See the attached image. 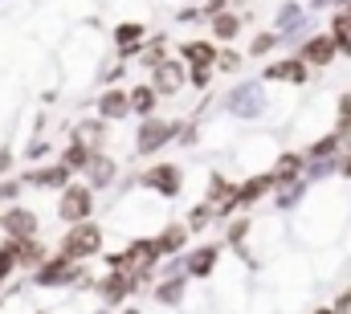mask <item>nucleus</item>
Returning <instances> with one entry per match:
<instances>
[{"label":"nucleus","instance_id":"nucleus-1","mask_svg":"<svg viewBox=\"0 0 351 314\" xmlns=\"http://www.w3.org/2000/svg\"><path fill=\"white\" fill-rule=\"evenodd\" d=\"M58 253L70 257V261H82L86 265L90 257L102 253V225L98 221H82V225H70L66 237L58 241Z\"/></svg>","mask_w":351,"mask_h":314},{"label":"nucleus","instance_id":"nucleus-2","mask_svg":"<svg viewBox=\"0 0 351 314\" xmlns=\"http://www.w3.org/2000/svg\"><path fill=\"white\" fill-rule=\"evenodd\" d=\"M58 221L70 225H82V221H94V192L86 184H66L58 192Z\"/></svg>","mask_w":351,"mask_h":314},{"label":"nucleus","instance_id":"nucleus-3","mask_svg":"<svg viewBox=\"0 0 351 314\" xmlns=\"http://www.w3.org/2000/svg\"><path fill=\"white\" fill-rule=\"evenodd\" d=\"M147 282H139V278H131V274H102L98 282H94V294H98V302L106 306V311H119V306H127V298L131 294H139Z\"/></svg>","mask_w":351,"mask_h":314},{"label":"nucleus","instance_id":"nucleus-4","mask_svg":"<svg viewBox=\"0 0 351 314\" xmlns=\"http://www.w3.org/2000/svg\"><path fill=\"white\" fill-rule=\"evenodd\" d=\"M176 131H180V123H172V119H160V114L143 119L139 123V135H135V152L139 156H160L176 139Z\"/></svg>","mask_w":351,"mask_h":314},{"label":"nucleus","instance_id":"nucleus-5","mask_svg":"<svg viewBox=\"0 0 351 314\" xmlns=\"http://www.w3.org/2000/svg\"><path fill=\"white\" fill-rule=\"evenodd\" d=\"M139 184L147 188V192H160L164 200H172L184 192V171L176 167V163H152L143 176H139Z\"/></svg>","mask_w":351,"mask_h":314},{"label":"nucleus","instance_id":"nucleus-6","mask_svg":"<svg viewBox=\"0 0 351 314\" xmlns=\"http://www.w3.org/2000/svg\"><path fill=\"white\" fill-rule=\"evenodd\" d=\"M0 229H4L8 241H29V237L41 233V221H37V213H33V208L12 204V208H4V213H0Z\"/></svg>","mask_w":351,"mask_h":314},{"label":"nucleus","instance_id":"nucleus-7","mask_svg":"<svg viewBox=\"0 0 351 314\" xmlns=\"http://www.w3.org/2000/svg\"><path fill=\"white\" fill-rule=\"evenodd\" d=\"M265 106V94L258 82H241V86H233L229 94H225V110H233V114H241V119H254V114H262Z\"/></svg>","mask_w":351,"mask_h":314},{"label":"nucleus","instance_id":"nucleus-8","mask_svg":"<svg viewBox=\"0 0 351 314\" xmlns=\"http://www.w3.org/2000/svg\"><path fill=\"white\" fill-rule=\"evenodd\" d=\"M21 180L29 188H41V192H62L66 184H74V171L66 163H45V167H29Z\"/></svg>","mask_w":351,"mask_h":314},{"label":"nucleus","instance_id":"nucleus-9","mask_svg":"<svg viewBox=\"0 0 351 314\" xmlns=\"http://www.w3.org/2000/svg\"><path fill=\"white\" fill-rule=\"evenodd\" d=\"M217 261H221V245H196V249H188L184 253V274L192 278V282H204V278H213L217 274Z\"/></svg>","mask_w":351,"mask_h":314},{"label":"nucleus","instance_id":"nucleus-10","mask_svg":"<svg viewBox=\"0 0 351 314\" xmlns=\"http://www.w3.org/2000/svg\"><path fill=\"white\" fill-rule=\"evenodd\" d=\"M82 176H86L82 184H86L90 192H102V188H110V184L119 180V163H114V159L106 156V152H94Z\"/></svg>","mask_w":351,"mask_h":314},{"label":"nucleus","instance_id":"nucleus-11","mask_svg":"<svg viewBox=\"0 0 351 314\" xmlns=\"http://www.w3.org/2000/svg\"><path fill=\"white\" fill-rule=\"evenodd\" d=\"M269 176H274V188H290V184H298V180L306 176V156H302V152H282V156L274 159Z\"/></svg>","mask_w":351,"mask_h":314},{"label":"nucleus","instance_id":"nucleus-12","mask_svg":"<svg viewBox=\"0 0 351 314\" xmlns=\"http://www.w3.org/2000/svg\"><path fill=\"white\" fill-rule=\"evenodd\" d=\"M298 58H302L306 66H315V70H323V66H331V62L339 58V49H335V41H331V33H315V37H306V45L298 49Z\"/></svg>","mask_w":351,"mask_h":314},{"label":"nucleus","instance_id":"nucleus-13","mask_svg":"<svg viewBox=\"0 0 351 314\" xmlns=\"http://www.w3.org/2000/svg\"><path fill=\"white\" fill-rule=\"evenodd\" d=\"M269 192H274V176H269V171H262V176H250V180H241V184H237L233 208H237V213H245V208H254L262 196H269Z\"/></svg>","mask_w":351,"mask_h":314},{"label":"nucleus","instance_id":"nucleus-14","mask_svg":"<svg viewBox=\"0 0 351 314\" xmlns=\"http://www.w3.org/2000/svg\"><path fill=\"white\" fill-rule=\"evenodd\" d=\"M184 82H188V66H184V62H172V58H168V62H160V66L152 70V86H156L160 98L176 94Z\"/></svg>","mask_w":351,"mask_h":314},{"label":"nucleus","instance_id":"nucleus-15","mask_svg":"<svg viewBox=\"0 0 351 314\" xmlns=\"http://www.w3.org/2000/svg\"><path fill=\"white\" fill-rule=\"evenodd\" d=\"M306 78H311V66L302 58H282L265 70V82H282V86H302Z\"/></svg>","mask_w":351,"mask_h":314},{"label":"nucleus","instance_id":"nucleus-16","mask_svg":"<svg viewBox=\"0 0 351 314\" xmlns=\"http://www.w3.org/2000/svg\"><path fill=\"white\" fill-rule=\"evenodd\" d=\"M127 114H131L127 90H119V86H106V90L98 94V119H102V123H114V119H127Z\"/></svg>","mask_w":351,"mask_h":314},{"label":"nucleus","instance_id":"nucleus-17","mask_svg":"<svg viewBox=\"0 0 351 314\" xmlns=\"http://www.w3.org/2000/svg\"><path fill=\"white\" fill-rule=\"evenodd\" d=\"M188 225L184 221H172V225H164L160 233H156V249H160V257H176V253H184L188 249Z\"/></svg>","mask_w":351,"mask_h":314},{"label":"nucleus","instance_id":"nucleus-18","mask_svg":"<svg viewBox=\"0 0 351 314\" xmlns=\"http://www.w3.org/2000/svg\"><path fill=\"white\" fill-rule=\"evenodd\" d=\"M180 62H184L188 70H213V66H217V49H213L208 41H184V45H180Z\"/></svg>","mask_w":351,"mask_h":314},{"label":"nucleus","instance_id":"nucleus-19","mask_svg":"<svg viewBox=\"0 0 351 314\" xmlns=\"http://www.w3.org/2000/svg\"><path fill=\"white\" fill-rule=\"evenodd\" d=\"M127 102H131V114H139V119H152V114L160 110V94H156L152 82L131 86V90H127Z\"/></svg>","mask_w":351,"mask_h":314},{"label":"nucleus","instance_id":"nucleus-20","mask_svg":"<svg viewBox=\"0 0 351 314\" xmlns=\"http://www.w3.org/2000/svg\"><path fill=\"white\" fill-rule=\"evenodd\" d=\"M143 25H119L114 29V53L119 58H135V53H143Z\"/></svg>","mask_w":351,"mask_h":314},{"label":"nucleus","instance_id":"nucleus-21","mask_svg":"<svg viewBox=\"0 0 351 314\" xmlns=\"http://www.w3.org/2000/svg\"><path fill=\"white\" fill-rule=\"evenodd\" d=\"M106 135H110V131H106L102 119H82V123L74 127V143H86L90 152H102V147H106Z\"/></svg>","mask_w":351,"mask_h":314},{"label":"nucleus","instance_id":"nucleus-22","mask_svg":"<svg viewBox=\"0 0 351 314\" xmlns=\"http://www.w3.org/2000/svg\"><path fill=\"white\" fill-rule=\"evenodd\" d=\"M90 156H94V152H90L86 143H74V139H70V143L62 147V159H58V163H66L74 176H82V171H86V163H90Z\"/></svg>","mask_w":351,"mask_h":314},{"label":"nucleus","instance_id":"nucleus-23","mask_svg":"<svg viewBox=\"0 0 351 314\" xmlns=\"http://www.w3.org/2000/svg\"><path fill=\"white\" fill-rule=\"evenodd\" d=\"M331 41H335L339 53L351 58V8L348 12H335V21H331Z\"/></svg>","mask_w":351,"mask_h":314},{"label":"nucleus","instance_id":"nucleus-24","mask_svg":"<svg viewBox=\"0 0 351 314\" xmlns=\"http://www.w3.org/2000/svg\"><path fill=\"white\" fill-rule=\"evenodd\" d=\"M21 274V261H16V241H0V286H8V278Z\"/></svg>","mask_w":351,"mask_h":314},{"label":"nucleus","instance_id":"nucleus-25","mask_svg":"<svg viewBox=\"0 0 351 314\" xmlns=\"http://www.w3.org/2000/svg\"><path fill=\"white\" fill-rule=\"evenodd\" d=\"M237 29H241V16H233V12H217V16H213V33H217L221 41H233Z\"/></svg>","mask_w":351,"mask_h":314},{"label":"nucleus","instance_id":"nucleus-26","mask_svg":"<svg viewBox=\"0 0 351 314\" xmlns=\"http://www.w3.org/2000/svg\"><path fill=\"white\" fill-rule=\"evenodd\" d=\"M213 221H217V208L200 200V204L188 213V221H184V225H188V233H200V229H204V225H213Z\"/></svg>","mask_w":351,"mask_h":314},{"label":"nucleus","instance_id":"nucleus-27","mask_svg":"<svg viewBox=\"0 0 351 314\" xmlns=\"http://www.w3.org/2000/svg\"><path fill=\"white\" fill-rule=\"evenodd\" d=\"M21 188H25L21 176H4V180H0V208H12V204L21 200Z\"/></svg>","mask_w":351,"mask_h":314},{"label":"nucleus","instance_id":"nucleus-28","mask_svg":"<svg viewBox=\"0 0 351 314\" xmlns=\"http://www.w3.org/2000/svg\"><path fill=\"white\" fill-rule=\"evenodd\" d=\"M164 45H168L164 37H160V41H147V45H143V53H139V58H143V66H147V70H156L160 62H168V49H164Z\"/></svg>","mask_w":351,"mask_h":314},{"label":"nucleus","instance_id":"nucleus-29","mask_svg":"<svg viewBox=\"0 0 351 314\" xmlns=\"http://www.w3.org/2000/svg\"><path fill=\"white\" fill-rule=\"evenodd\" d=\"M250 229H254V221H250V217L233 221V225H229V233H225V241H229V249H241V245H245V237H250Z\"/></svg>","mask_w":351,"mask_h":314},{"label":"nucleus","instance_id":"nucleus-30","mask_svg":"<svg viewBox=\"0 0 351 314\" xmlns=\"http://www.w3.org/2000/svg\"><path fill=\"white\" fill-rule=\"evenodd\" d=\"M274 45H278V33H258V37H254V45H250V58H265Z\"/></svg>","mask_w":351,"mask_h":314},{"label":"nucleus","instance_id":"nucleus-31","mask_svg":"<svg viewBox=\"0 0 351 314\" xmlns=\"http://www.w3.org/2000/svg\"><path fill=\"white\" fill-rule=\"evenodd\" d=\"M217 70H225V74H237V70H241V53H233V49L217 53Z\"/></svg>","mask_w":351,"mask_h":314},{"label":"nucleus","instance_id":"nucleus-32","mask_svg":"<svg viewBox=\"0 0 351 314\" xmlns=\"http://www.w3.org/2000/svg\"><path fill=\"white\" fill-rule=\"evenodd\" d=\"M188 82H192L196 90H208V86H213V70H188Z\"/></svg>","mask_w":351,"mask_h":314},{"label":"nucleus","instance_id":"nucleus-33","mask_svg":"<svg viewBox=\"0 0 351 314\" xmlns=\"http://www.w3.org/2000/svg\"><path fill=\"white\" fill-rule=\"evenodd\" d=\"M335 171H339L343 180H351V147H343V156L335 159Z\"/></svg>","mask_w":351,"mask_h":314},{"label":"nucleus","instance_id":"nucleus-34","mask_svg":"<svg viewBox=\"0 0 351 314\" xmlns=\"http://www.w3.org/2000/svg\"><path fill=\"white\" fill-rule=\"evenodd\" d=\"M25 156H29V159H41V156H49V143H41V139H33V143L25 147Z\"/></svg>","mask_w":351,"mask_h":314},{"label":"nucleus","instance_id":"nucleus-35","mask_svg":"<svg viewBox=\"0 0 351 314\" xmlns=\"http://www.w3.org/2000/svg\"><path fill=\"white\" fill-rule=\"evenodd\" d=\"M12 171V152H0V180Z\"/></svg>","mask_w":351,"mask_h":314},{"label":"nucleus","instance_id":"nucleus-36","mask_svg":"<svg viewBox=\"0 0 351 314\" xmlns=\"http://www.w3.org/2000/svg\"><path fill=\"white\" fill-rule=\"evenodd\" d=\"M114 314H143V311H139V306H119Z\"/></svg>","mask_w":351,"mask_h":314},{"label":"nucleus","instance_id":"nucleus-37","mask_svg":"<svg viewBox=\"0 0 351 314\" xmlns=\"http://www.w3.org/2000/svg\"><path fill=\"white\" fill-rule=\"evenodd\" d=\"M311 314H335V306H315Z\"/></svg>","mask_w":351,"mask_h":314},{"label":"nucleus","instance_id":"nucleus-38","mask_svg":"<svg viewBox=\"0 0 351 314\" xmlns=\"http://www.w3.org/2000/svg\"><path fill=\"white\" fill-rule=\"evenodd\" d=\"M90 314H114V311H106V306H98V311H90Z\"/></svg>","mask_w":351,"mask_h":314},{"label":"nucleus","instance_id":"nucleus-39","mask_svg":"<svg viewBox=\"0 0 351 314\" xmlns=\"http://www.w3.org/2000/svg\"><path fill=\"white\" fill-rule=\"evenodd\" d=\"M37 314H45V311H37Z\"/></svg>","mask_w":351,"mask_h":314}]
</instances>
